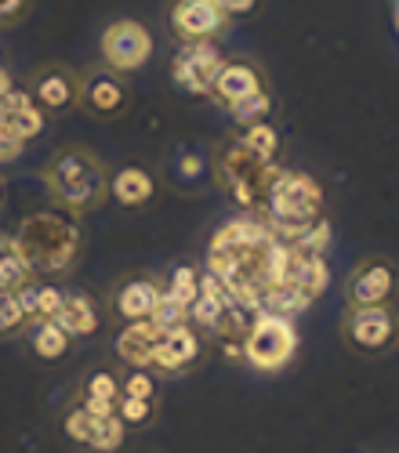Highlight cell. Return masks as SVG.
I'll return each instance as SVG.
<instances>
[{
	"mask_svg": "<svg viewBox=\"0 0 399 453\" xmlns=\"http://www.w3.org/2000/svg\"><path fill=\"white\" fill-rule=\"evenodd\" d=\"M15 250L33 273H65L81 254V229L62 214H29L19 229Z\"/></svg>",
	"mask_w": 399,
	"mask_h": 453,
	"instance_id": "obj_1",
	"label": "cell"
},
{
	"mask_svg": "<svg viewBox=\"0 0 399 453\" xmlns=\"http://www.w3.org/2000/svg\"><path fill=\"white\" fill-rule=\"evenodd\" d=\"M48 188L55 203H62L65 211H95L105 193H109V178H105V167L95 153L88 149H62V153L48 164Z\"/></svg>",
	"mask_w": 399,
	"mask_h": 453,
	"instance_id": "obj_2",
	"label": "cell"
},
{
	"mask_svg": "<svg viewBox=\"0 0 399 453\" xmlns=\"http://www.w3.org/2000/svg\"><path fill=\"white\" fill-rule=\"evenodd\" d=\"M298 352V326L287 312H254L247 334L240 337V359L254 373H280Z\"/></svg>",
	"mask_w": 399,
	"mask_h": 453,
	"instance_id": "obj_3",
	"label": "cell"
},
{
	"mask_svg": "<svg viewBox=\"0 0 399 453\" xmlns=\"http://www.w3.org/2000/svg\"><path fill=\"white\" fill-rule=\"evenodd\" d=\"M211 174H214V181L233 196V203H240V207H258L262 196H265V185H269V178H272L276 171L254 160L240 138H229L226 145L214 149Z\"/></svg>",
	"mask_w": 399,
	"mask_h": 453,
	"instance_id": "obj_4",
	"label": "cell"
},
{
	"mask_svg": "<svg viewBox=\"0 0 399 453\" xmlns=\"http://www.w3.org/2000/svg\"><path fill=\"white\" fill-rule=\"evenodd\" d=\"M262 203H269V214L280 225V233L302 236L319 214V188L305 174H280V178H269Z\"/></svg>",
	"mask_w": 399,
	"mask_h": 453,
	"instance_id": "obj_5",
	"label": "cell"
},
{
	"mask_svg": "<svg viewBox=\"0 0 399 453\" xmlns=\"http://www.w3.org/2000/svg\"><path fill=\"white\" fill-rule=\"evenodd\" d=\"M341 342L352 356L378 359L392 352L399 342V316L392 305H371V309H345L341 316Z\"/></svg>",
	"mask_w": 399,
	"mask_h": 453,
	"instance_id": "obj_6",
	"label": "cell"
},
{
	"mask_svg": "<svg viewBox=\"0 0 399 453\" xmlns=\"http://www.w3.org/2000/svg\"><path fill=\"white\" fill-rule=\"evenodd\" d=\"M395 294H399V269L381 254L363 257L359 265L345 276V309L392 305Z\"/></svg>",
	"mask_w": 399,
	"mask_h": 453,
	"instance_id": "obj_7",
	"label": "cell"
},
{
	"mask_svg": "<svg viewBox=\"0 0 399 453\" xmlns=\"http://www.w3.org/2000/svg\"><path fill=\"white\" fill-rule=\"evenodd\" d=\"M102 55H105V65L113 73H134L153 58V33L145 29L138 19H120L113 26H105Z\"/></svg>",
	"mask_w": 399,
	"mask_h": 453,
	"instance_id": "obj_8",
	"label": "cell"
},
{
	"mask_svg": "<svg viewBox=\"0 0 399 453\" xmlns=\"http://www.w3.org/2000/svg\"><path fill=\"white\" fill-rule=\"evenodd\" d=\"M203 356H207V342H203L200 326L178 323V326H167L164 330V337H160V345H157L150 366L160 377H181V373L196 370L203 363Z\"/></svg>",
	"mask_w": 399,
	"mask_h": 453,
	"instance_id": "obj_9",
	"label": "cell"
},
{
	"mask_svg": "<svg viewBox=\"0 0 399 453\" xmlns=\"http://www.w3.org/2000/svg\"><path fill=\"white\" fill-rule=\"evenodd\" d=\"M171 29L181 44H200V41H218V36H226L229 19L222 12V0H174Z\"/></svg>",
	"mask_w": 399,
	"mask_h": 453,
	"instance_id": "obj_10",
	"label": "cell"
},
{
	"mask_svg": "<svg viewBox=\"0 0 399 453\" xmlns=\"http://www.w3.org/2000/svg\"><path fill=\"white\" fill-rule=\"evenodd\" d=\"M222 65H226V58H222V51H218L214 41L181 44V51L171 62V81L181 91L207 98L211 95V84H214V77H218V69H222Z\"/></svg>",
	"mask_w": 399,
	"mask_h": 453,
	"instance_id": "obj_11",
	"label": "cell"
},
{
	"mask_svg": "<svg viewBox=\"0 0 399 453\" xmlns=\"http://www.w3.org/2000/svg\"><path fill=\"white\" fill-rule=\"evenodd\" d=\"M164 294V283L150 273H138L117 283L113 297H109V312L120 323H138V319H153V309Z\"/></svg>",
	"mask_w": 399,
	"mask_h": 453,
	"instance_id": "obj_12",
	"label": "cell"
},
{
	"mask_svg": "<svg viewBox=\"0 0 399 453\" xmlns=\"http://www.w3.org/2000/svg\"><path fill=\"white\" fill-rule=\"evenodd\" d=\"M265 88H269V81H265V73L258 65L247 62V58H233V62H226L222 69H218V77H214L207 98L229 109L236 102H247L254 95H262Z\"/></svg>",
	"mask_w": 399,
	"mask_h": 453,
	"instance_id": "obj_13",
	"label": "cell"
},
{
	"mask_svg": "<svg viewBox=\"0 0 399 453\" xmlns=\"http://www.w3.org/2000/svg\"><path fill=\"white\" fill-rule=\"evenodd\" d=\"M81 102L88 112H95V117L113 120L131 105V91L117 73H91V77L81 84Z\"/></svg>",
	"mask_w": 399,
	"mask_h": 453,
	"instance_id": "obj_14",
	"label": "cell"
},
{
	"mask_svg": "<svg viewBox=\"0 0 399 453\" xmlns=\"http://www.w3.org/2000/svg\"><path fill=\"white\" fill-rule=\"evenodd\" d=\"M157 174L150 167H142V164H127L120 167L113 178H109V196H113L120 207H145V203H153L157 196Z\"/></svg>",
	"mask_w": 399,
	"mask_h": 453,
	"instance_id": "obj_15",
	"label": "cell"
},
{
	"mask_svg": "<svg viewBox=\"0 0 399 453\" xmlns=\"http://www.w3.org/2000/svg\"><path fill=\"white\" fill-rule=\"evenodd\" d=\"M164 337V326L153 319H138V323H124L120 337H117V356L127 366H150L157 345Z\"/></svg>",
	"mask_w": 399,
	"mask_h": 453,
	"instance_id": "obj_16",
	"label": "cell"
},
{
	"mask_svg": "<svg viewBox=\"0 0 399 453\" xmlns=\"http://www.w3.org/2000/svg\"><path fill=\"white\" fill-rule=\"evenodd\" d=\"M77 98H81V84L65 69H44L41 77L33 81V102L41 105L44 112H62Z\"/></svg>",
	"mask_w": 399,
	"mask_h": 453,
	"instance_id": "obj_17",
	"label": "cell"
},
{
	"mask_svg": "<svg viewBox=\"0 0 399 453\" xmlns=\"http://www.w3.org/2000/svg\"><path fill=\"white\" fill-rule=\"evenodd\" d=\"M55 323H58L69 337H91V334L98 330L102 316H98V305H95L91 294H65Z\"/></svg>",
	"mask_w": 399,
	"mask_h": 453,
	"instance_id": "obj_18",
	"label": "cell"
},
{
	"mask_svg": "<svg viewBox=\"0 0 399 453\" xmlns=\"http://www.w3.org/2000/svg\"><path fill=\"white\" fill-rule=\"evenodd\" d=\"M171 181L181 193H200L211 181V160L203 153H196V149H178L171 160Z\"/></svg>",
	"mask_w": 399,
	"mask_h": 453,
	"instance_id": "obj_19",
	"label": "cell"
},
{
	"mask_svg": "<svg viewBox=\"0 0 399 453\" xmlns=\"http://www.w3.org/2000/svg\"><path fill=\"white\" fill-rule=\"evenodd\" d=\"M240 142L247 145V153L258 160V164H265V167H272L276 157H280V127H276L272 120H262V124L243 127V131H240Z\"/></svg>",
	"mask_w": 399,
	"mask_h": 453,
	"instance_id": "obj_20",
	"label": "cell"
},
{
	"mask_svg": "<svg viewBox=\"0 0 399 453\" xmlns=\"http://www.w3.org/2000/svg\"><path fill=\"white\" fill-rule=\"evenodd\" d=\"M33 352L41 359H48V363L62 359L69 352V334L55 319H41V326L33 330Z\"/></svg>",
	"mask_w": 399,
	"mask_h": 453,
	"instance_id": "obj_21",
	"label": "cell"
},
{
	"mask_svg": "<svg viewBox=\"0 0 399 453\" xmlns=\"http://www.w3.org/2000/svg\"><path fill=\"white\" fill-rule=\"evenodd\" d=\"M272 109H276V95L265 88L262 95H254V98H247V102H236V105H229V117H233V124L243 131V127H250V124L272 120Z\"/></svg>",
	"mask_w": 399,
	"mask_h": 453,
	"instance_id": "obj_22",
	"label": "cell"
},
{
	"mask_svg": "<svg viewBox=\"0 0 399 453\" xmlns=\"http://www.w3.org/2000/svg\"><path fill=\"white\" fill-rule=\"evenodd\" d=\"M124 439H127L124 421L117 418V413H109V418H98V421H95V432H91L88 446L98 449V453H117V449L124 446Z\"/></svg>",
	"mask_w": 399,
	"mask_h": 453,
	"instance_id": "obj_23",
	"label": "cell"
},
{
	"mask_svg": "<svg viewBox=\"0 0 399 453\" xmlns=\"http://www.w3.org/2000/svg\"><path fill=\"white\" fill-rule=\"evenodd\" d=\"M117 418L124 421V428H145V425L157 421V403L120 395V399H117Z\"/></svg>",
	"mask_w": 399,
	"mask_h": 453,
	"instance_id": "obj_24",
	"label": "cell"
},
{
	"mask_svg": "<svg viewBox=\"0 0 399 453\" xmlns=\"http://www.w3.org/2000/svg\"><path fill=\"white\" fill-rule=\"evenodd\" d=\"M164 290L189 309L193 301H196V294H200V273H196L193 265H174V269H171V283H167Z\"/></svg>",
	"mask_w": 399,
	"mask_h": 453,
	"instance_id": "obj_25",
	"label": "cell"
},
{
	"mask_svg": "<svg viewBox=\"0 0 399 453\" xmlns=\"http://www.w3.org/2000/svg\"><path fill=\"white\" fill-rule=\"evenodd\" d=\"M157 392H160V381H157V373H150V366H131V373L120 385V395H131V399L157 403Z\"/></svg>",
	"mask_w": 399,
	"mask_h": 453,
	"instance_id": "obj_26",
	"label": "cell"
},
{
	"mask_svg": "<svg viewBox=\"0 0 399 453\" xmlns=\"http://www.w3.org/2000/svg\"><path fill=\"white\" fill-rule=\"evenodd\" d=\"M4 127H8L15 138H22V142H26V138H36V134L44 131V112L29 102V105H22L19 112H12V117H4Z\"/></svg>",
	"mask_w": 399,
	"mask_h": 453,
	"instance_id": "obj_27",
	"label": "cell"
},
{
	"mask_svg": "<svg viewBox=\"0 0 399 453\" xmlns=\"http://www.w3.org/2000/svg\"><path fill=\"white\" fill-rule=\"evenodd\" d=\"M26 309H22V297L15 290H0V334H12L26 323Z\"/></svg>",
	"mask_w": 399,
	"mask_h": 453,
	"instance_id": "obj_28",
	"label": "cell"
},
{
	"mask_svg": "<svg viewBox=\"0 0 399 453\" xmlns=\"http://www.w3.org/2000/svg\"><path fill=\"white\" fill-rule=\"evenodd\" d=\"M84 399H105V403H117L120 399V385L109 370H95L88 381H84Z\"/></svg>",
	"mask_w": 399,
	"mask_h": 453,
	"instance_id": "obj_29",
	"label": "cell"
},
{
	"mask_svg": "<svg viewBox=\"0 0 399 453\" xmlns=\"http://www.w3.org/2000/svg\"><path fill=\"white\" fill-rule=\"evenodd\" d=\"M95 421H98V418H91L84 406H77V410H73L69 418H65V435H69L73 442H84V446H88V439H91V432H95Z\"/></svg>",
	"mask_w": 399,
	"mask_h": 453,
	"instance_id": "obj_30",
	"label": "cell"
},
{
	"mask_svg": "<svg viewBox=\"0 0 399 453\" xmlns=\"http://www.w3.org/2000/svg\"><path fill=\"white\" fill-rule=\"evenodd\" d=\"M258 8H262V0H222V12H226L229 22H236V19H250Z\"/></svg>",
	"mask_w": 399,
	"mask_h": 453,
	"instance_id": "obj_31",
	"label": "cell"
},
{
	"mask_svg": "<svg viewBox=\"0 0 399 453\" xmlns=\"http://www.w3.org/2000/svg\"><path fill=\"white\" fill-rule=\"evenodd\" d=\"M22 153V138H15L4 124H0V164H8V160H15Z\"/></svg>",
	"mask_w": 399,
	"mask_h": 453,
	"instance_id": "obj_32",
	"label": "cell"
},
{
	"mask_svg": "<svg viewBox=\"0 0 399 453\" xmlns=\"http://www.w3.org/2000/svg\"><path fill=\"white\" fill-rule=\"evenodd\" d=\"M26 0H0V19H15Z\"/></svg>",
	"mask_w": 399,
	"mask_h": 453,
	"instance_id": "obj_33",
	"label": "cell"
},
{
	"mask_svg": "<svg viewBox=\"0 0 399 453\" xmlns=\"http://www.w3.org/2000/svg\"><path fill=\"white\" fill-rule=\"evenodd\" d=\"M12 91V81H8V73H0V98H4Z\"/></svg>",
	"mask_w": 399,
	"mask_h": 453,
	"instance_id": "obj_34",
	"label": "cell"
},
{
	"mask_svg": "<svg viewBox=\"0 0 399 453\" xmlns=\"http://www.w3.org/2000/svg\"><path fill=\"white\" fill-rule=\"evenodd\" d=\"M395 19H399V15H395Z\"/></svg>",
	"mask_w": 399,
	"mask_h": 453,
	"instance_id": "obj_35",
	"label": "cell"
}]
</instances>
